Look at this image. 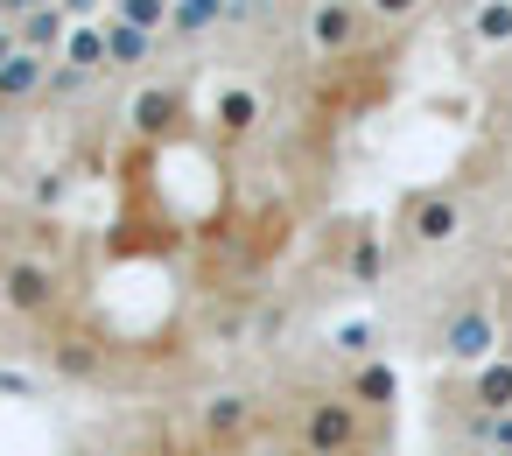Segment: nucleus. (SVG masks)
Here are the masks:
<instances>
[{"mask_svg":"<svg viewBox=\"0 0 512 456\" xmlns=\"http://www.w3.org/2000/svg\"><path fill=\"white\" fill-rule=\"evenodd\" d=\"M365 442V407L351 393H323L302 407V449L309 456H358Z\"/></svg>","mask_w":512,"mask_h":456,"instance_id":"obj_1","label":"nucleus"},{"mask_svg":"<svg viewBox=\"0 0 512 456\" xmlns=\"http://www.w3.org/2000/svg\"><path fill=\"white\" fill-rule=\"evenodd\" d=\"M0 302L15 316H50L57 309V267L50 260H8L0 267Z\"/></svg>","mask_w":512,"mask_h":456,"instance_id":"obj_2","label":"nucleus"},{"mask_svg":"<svg viewBox=\"0 0 512 456\" xmlns=\"http://www.w3.org/2000/svg\"><path fill=\"white\" fill-rule=\"evenodd\" d=\"M400 225H407L414 246H449V239L463 232V204H456L449 190H421V197H407Z\"/></svg>","mask_w":512,"mask_h":456,"instance_id":"obj_3","label":"nucleus"},{"mask_svg":"<svg viewBox=\"0 0 512 456\" xmlns=\"http://www.w3.org/2000/svg\"><path fill=\"white\" fill-rule=\"evenodd\" d=\"M442 351L463 358V365H491V351H498V316L477 309V302H463V309L442 323Z\"/></svg>","mask_w":512,"mask_h":456,"instance_id":"obj_4","label":"nucleus"},{"mask_svg":"<svg viewBox=\"0 0 512 456\" xmlns=\"http://www.w3.org/2000/svg\"><path fill=\"white\" fill-rule=\"evenodd\" d=\"M358 29H365V15L351 8V0H323V8H309V43L330 50V57L358 50Z\"/></svg>","mask_w":512,"mask_h":456,"instance_id":"obj_5","label":"nucleus"},{"mask_svg":"<svg viewBox=\"0 0 512 456\" xmlns=\"http://www.w3.org/2000/svg\"><path fill=\"white\" fill-rule=\"evenodd\" d=\"M50 64H57V57H36V50H15L8 64H0V106H22V99H36V92L50 85Z\"/></svg>","mask_w":512,"mask_h":456,"instance_id":"obj_6","label":"nucleus"},{"mask_svg":"<svg viewBox=\"0 0 512 456\" xmlns=\"http://www.w3.org/2000/svg\"><path fill=\"white\" fill-rule=\"evenodd\" d=\"M246 421H253V400H246V393H211L204 414H197V428H204L211 442H239Z\"/></svg>","mask_w":512,"mask_h":456,"instance_id":"obj_7","label":"nucleus"},{"mask_svg":"<svg viewBox=\"0 0 512 456\" xmlns=\"http://www.w3.org/2000/svg\"><path fill=\"white\" fill-rule=\"evenodd\" d=\"M15 36H22V50H36V57H64V43H71V15H64V8L22 15V22H15Z\"/></svg>","mask_w":512,"mask_h":456,"instance_id":"obj_8","label":"nucleus"},{"mask_svg":"<svg viewBox=\"0 0 512 456\" xmlns=\"http://www.w3.org/2000/svg\"><path fill=\"white\" fill-rule=\"evenodd\" d=\"M470 400H477V414H512V358H491V365H477V379H470Z\"/></svg>","mask_w":512,"mask_h":456,"instance_id":"obj_9","label":"nucleus"},{"mask_svg":"<svg viewBox=\"0 0 512 456\" xmlns=\"http://www.w3.org/2000/svg\"><path fill=\"white\" fill-rule=\"evenodd\" d=\"M232 15H239L232 0H176V15H169V36H204V29L232 22Z\"/></svg>","mask_w":512,"mask_h":456,"instance_id":"obj_10","label":"nucleus"},{"mask_svg":"<svg viewBox=\"0 0 512 456\" xmlns=\"http://www.w3.org/2000/svg\"><path fill=\"white\" fill-rule=\"evenodd\" d=\"M106 29V71H127V64H148V50H155V36H141V29H127V22H99Z\"/></svg>","mask_w":512,"mask_h":456,"instance_id":"obj_11","label":"nucleus"},{"mask_svg":"<svg viewBox=\"0 0 512 456\" xmlns=\"http://www.w3.org/2000/svg\"><path fill=\"white\" fill-rule=\"evenodd\" d=\"M127 120H134V134H162V127L176 120V92L141 85V92H134V106H127Z\"/></svg>","mask_w":512,"mask_h":456,"instance_id":"obj_12","label":"nucleus"},{"mask_svg":"<svg viewBox=\"0 0 512 456\" xmlns=\"http://www.w3.org/2000/svg\"><path fill=\"white\" fill-rule=\"evenodd\" d=\"M470 36H477L484 50H505V43H512V0H477Z\"/></svg>","mask_w":512,"mask_h":456,"instance_id":"obj_13","label":"nucleus"},{"mask_svg":"<svg viewBox=\"0 0 512 456\" xmlns=\"http://www.w3.org/2000/svg\"><path fill=\"white\" fill-rule=\"evenodd\" d=\"M169 0H113V22H127V29H141V36H169Z\"/></svg>","mask_w":512,"mask_h":456,"instance_id":"obj_14","label":"nucleus"},{"mask_svg":"<svg viewBox=\"0 0 512 456\" xmlns=\"http://www.w3.org/2000/svg\"><path fill=\"white\" fill-rule=\"evenodd\" d=\"M253 120H260V99H253L246 85L218 92V134H253Z\"/></svg>","mask_w":512,"mask_h":456,"instance_id":"obj_15","label":"nucleus"},{"mask_svg":"<svg viewBox=\"0 0 512 456\" xmlns=\"http://www.w3.org/2000/svg\"><path fill=\"white\" fill-rule=\"evenodd\" d=\"M351 400H358V407H386V400H393V365L365 358V365L351 372Z\"/></svg>","mask_w":512,"mask_h":456,"instance_id":"obj_16","label":"nucleus"},{"mask_svg":"<svg viewBox=\"0 0 512 456\" xmlns=\"http://www.w3.org/2000/svg\"><path fill=\"white\" fill-rule=\"evenodd\" d=\"M64 64H78V71H106V29L78 22V29H71V43H64Z\"/></svg>","mask_w":512,"mask_h":456,"instance_id":"obj_17","label":"nucleus"},{"mask_svg":"<svg viewBox=\"0 0 512 456\" xmlns=\"http://www.w3.org/2000/svg\"><path fill=\"white\" fill-rule=\"evenodd\" d=\"M57 372H64V379H99V372H106V351L85 344V337H71V344H57Z\"/></svg>","mask_w":512,"mask_h":456,"instance_id":"obj_18","label":"nucleus"},{"mask_svg":"<svg viewBox=\"0 0 512 456\" xmlns=\"http://www.w3.org/2000/svg\"><path fill=\"white\" fill-rule=\"evenodd\" d=\"M379 267H386V246H379L372 232H358V246H351V281H379Z\"/></svg>","mask_w":512,"mask_h":456,"instance_id":"obj_19","label":"nucleus"},{"mask_svg":"<svg viewBox=\"0 0 512 456\" xmlns=\"http://www.w3.org/2000/svg\"><path fill=\"white\" fill-rule=\"evenodd\" d=\"M85 85H92V71H78V64H64V57H57V64H50V85H43V92H50V99H78Z\"/></svg>","mask_w":512,"mask_h":456,"instance_id":"obj_20","label":"nucleus"},{"mask_svg":"<svg viewBox=\"0 0 512 456\" xmlns=\"http://www.w3.org/2000/svg\"><path fill=\"white\" fill-rule=\"evenodd\" d=\"M365 8H372L379 22H407V15L421 8V0H365Z\"/></svg>","mask_w":512,"mask_h":456,"instance_id":"obj_21","label":"nucleus"},{"mask_svg":"<svg viewBox=\"0 0 512 456\" xmlns=\"http://www.w3.org/2000/svg\"><path fill=\"white\" fill-rule=\"evenodd\" d=\"M337 344H344V351H365V344H372V330H365V323H351V330H337Z\"/></svg>","mask_w":512,"mask_h":456,"instance_id":"obj_22","label":"nucleus"},{"mask_svg":"<svg viewBox=\"0 0 512 456\" xmlns=\"http://www.w3.org/2000/svg\"><path fill=\"white\" fill-rule=\"evenodd\" d=\"M15 50H22V36H15V22H8V29H0V64H8Z\"/></svg>","mask_w":512,"mask_h":456,"instance_id":"obj_23","label":"nucleus"},{"mask_svg":"<svg viewBox=\"0 0 512 456\" xmlns=\"http://www.w3.org/2000/svg\"><path fill=\"white\" fill-rule=\"evenodd\" d=\"M0 393H29V379L22 372H0Z\"/></svg>","mask_w":512,"mask_h":456,"instance_id":"obj_24","label":"nucleus"},{"mask_svg":"<svg viewBox=\"0 0 512 456\" xmlns=\"http://www.w3.org/2000/svg\"><path fill=\"white\" fill-rule=\"evenodd\" d=\"M99 8V0H64V15H92Z\"/></svg>","mask_w":512,"mask_h":456,"instance_id":"obj_25","label":"nucleus"},{"mask_svg":"<svg viewBox=\"0 0 512 456\" xmlns=\"http://www.w3.org/2000/svg\"><path fill=\"white\" fill-rule=\"evenodd\" d=\"M8 22H15V15H8V0H0V29H8Z\"/></svg>","mask_w":512,"mask_h":456,"instance_id":"obj_26","label":"nucleus"},{"mask_svg":"<svg viewBox=\"0 0 512 456\" xmlns=\"http://www.w3.org/2000/svg\"><path fill=\"white\" fill-rule=\"evenodd\" d=\"M491 456H512V449H491Z\"/></svg>","mask_w":512,"mask_h":456,"instance_id":"obj_27","label":"nucleus"},{"mask_svg":"<svg viewBox=\"0 0 512 456\" xmlns=\"http://www.w3.org/2000/svg\"><path fill=\"white\" fill-rule=\"evenodd\" d=\"M267 8H281V0H267Z\"/></svg>","mask_w":512,"mask_h":456,"instance_id":"obj_28","label":"nucleus"},{"mask_svg":"<svg viewBox=\"0 0 512 456\" xmlns=\"http://www.w3.org/2000/svg\"><path fill=\"white\" fill-rule=\"evenodd\" d=\"M169 8H176V0H169Z\"/></svg>","mask_w":512,"mask_h":456,"instance_id":"obj_29","label":"nucleus"}]
</instances>
